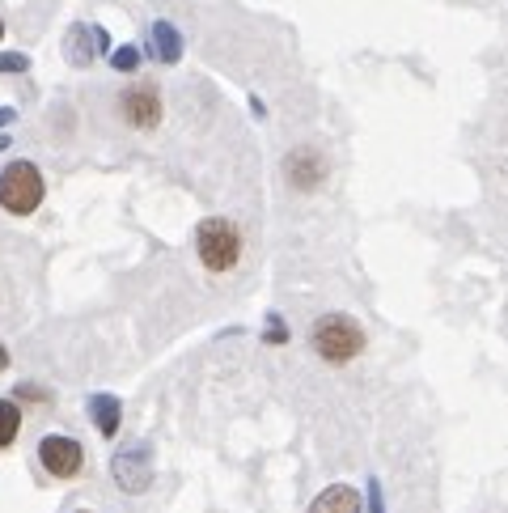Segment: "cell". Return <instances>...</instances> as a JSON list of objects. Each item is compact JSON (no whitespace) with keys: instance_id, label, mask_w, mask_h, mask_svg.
Segmentation results:
<instances>
[{"instance_id":"1","label":"cell","mask_w":508,"mask_h":513,"mask_svg":"<svg viewBox=\"0 0 508 513\" xmlns=\"http://www.w3.org/2000/svg\"><path fill=\"white\" fill-rule=\"evenodd\" d=\"M314 352L331 365H348L365 352V331L348 314H322L314 323Z\"/></svg>"},{"instance_id":"2","label":"cell","mask_w":508,"mask_h":513,"mask_svg":"<svg viewBox=\"0 0 508 513\" xmlns=\"http://www.w3.org/2000/svg\"><path fill=\"white\" fill-rule=\"evenodd\" d=\"M43 196H47V183L34 162H9L0 170V208L13 212V217H30L43 204Z\"/></svg>"},{"instance_id":"3","label":"cell","mask_w":508,"mask_h":513,"mask_svg":"<svg viewBox=\"0 0 508 513\" xmlns=\"http://www.w3.org/2000/svg\"><path fill=\"white\" fill-rule=\"evenodd\" d=\"M195 251H199V263H204L208 272H229L233 263L242 259L238 225L225 221V217H208L204 225L195 229Z\"/></svg>"},{"instance_id":"4","label":"cell","mask_w":508,"mask_h":513,"mask_svg":"<svg viewBox=\"0 0 508 513\" xmlns=\"http://www.w3.org/2000/svg\"><path fill=\"white\" fill-rule=\"evenodd\" d=\"M119 115L127 128H140V132H149L161 123V94H157V85L149 81H136V85H127V90L119 94Z\"/></svg>"},{"instance_id":"5","label":"cell","mask_w":508,"mask_h":513,"mask_svg":"<svg viewBox=\"0 0 508 513\" xmlns=\"http://www.w3.org/2000/svg\"><path fill=\"white\" fill-rule=\"evenodd\" d=\"M39 463L43 471H51L56 480H72V475H81L85 471V450H81V441L77 437H43L39 441Z\"/></svg>"},{"instance_id":"6","label":"cell","mask_w":508,"mask_h":513,"mask_svg":"<svg viewBox=\"0 0 508 513\" xmlns=\"http://www.w3.org/2000/svg\"><path fill=\"white\" fill-rule=\"evenodd\" d=\"M111 475L123 492H144L153 484V458H149V446H123L115 458H111Z\"/></svg>"},{"instance_id":"7","label":"cell","mask_w":508,"mask_h":513,"mask_svg":"<svg viewBox=\"0 0 508 513\" xmlns=\"http://www.w3.org/2000/svg\"><path fill=\"white\" fill-rule=\"evenodd\" d=\"M98 51H111V39H106L102 26H72L68 30V60L77 68H85Z\"/></svg>"},{"instance_id":"8","label":"cell","mask_w":508,"mask_h":513,"mask_svg":"<svg viewBox=\"0 0 508 513\" xmlns=\"http://www.w3.org/2000/svg\"><path fill=\"white\" fill-rule=\"evenodd\" d=\"M284 170H288V183L301 187V191H305V187H318V183H322V174H326L322 157H318L314 149H297V153H288Z\"/></svg>"},{"instance_id":"9","label":"cell","mask_w":508,"mask_h":513,"mask_svg":"<svg viewBox=\"0 0 508 513\" xmlns=\"http://www.w3.org/2000/svg\"><path fill=\"white\" fill-rule=\"evenodd\" d=\"M89 420H94V429L102 437H115L119 424H123V403L115 395H94L89 399Z\"/></svg>"},{"instance_id":"10","label":"cell","mask_w":508,"mask_h":513,"mask_svg":"<svg viewBox=\"0 0 508 513\" xmlns=\"http://www.w3.org/2000/svg\"><path fill=\"white\" fill-rule=\"evenodd\" d=\"M310 513H360V497L348 484H335V488H326L322 497L310 505Z\"/></svg>"},{"instance_id":"11","label":"cell","mask_w":508,"mask_h":513,"mask_svg":"<svg viewBox=\"0 0 508 513\" xmlns=\"http://www.w3.org/2000/svg\"><path fill=\"white\" fill-rule=\"evenodd\" d=\"M153 47L161 64H178L183 60V34H178L170 22H153Z\"/></svg>"},{"instance_id":"12","label":"cell","mask_w":508,"mask_h":513,"mask_svg":"<svg viewBox=\"0 0 508 513\" xmlns=\"http://www.w3.org/2000/svg\"><path fill=\"white\" fill-rule=\"evenodd\" d=\"M22 433V408L13 399H0V450H9Z\"/></svg>"},{"instance_id":"13","label":"cell","mask_w":508,"mask_h":513,"mask_svg":"<svg viewBox=\"0 0 508 513\" xmlns=\"http://www.w3.org/2000/svg\"><path fill=\"white\" fill-rule=\"evenodd\" d=\"M111 68H115V73H136V68H140V47H119L111 56Z\"/></svg>"},{"instance_id":"14","label":"cell","mask_w":508,"mask_h":513,"mask_svg":"<svg viewBox=\"0 0 508 513\" xmlns=\"http://www.w3.org/2000/svg\"><path fill=\"white\" fill-rule=\"evenodd\" d=\"M30 68V56L22 51H0V73H26Z\"/></svg>"},{"instance_id":"15","label":"cell","mask_w":508,"mask_h":513,"mask_svg":"<svg viewBox=\"0 0 508 513\" xmlns=\"http://www.w3.org/2000/svg\"><path fill=\"white\" fill-rule=\"evenodd\" d=\"M267 340H271V344H284V340H288V327L280 323L276 314H271V323H267Z\"/></svg>"},{"instance_id":"16","label":"cell","mask_w":508,"mask_h":513,"mask_svg":"<svg viewBox=\"0 0 508 513\" xmlns=\"http://www.w3.org/2000/svg\"><path fill=\"white\" fill-rule=\"evenodd\" d=\"M17 395H22V399H47V391H39V386H34V382L17 386Z\"/></svg>"},{"instance_id":"17","label":"cell","mask_w":508,"mask_h":513,"mask_svg":"<svg viewBox=\"0 0 508 513\" xmlns=\"http://www.w3.org/2000/svg\"><path fill=\"white\" fill-rule=\"evenodd\" d=\"M13 115H17L13 106H0V123H13Z\"/></svg>"},{"instance_id":"18","label":"cell","mask_w":508,"mask_h":513,"mask_svg":"<svg viewBox=\"0 0 508 513\" xmlns=\"http://www.w3.org/2000/svg\"><path fill=\"white\" fill-rule=\"evenodd\" d=\"M0 369H9V348L0 344Z\"/></svg>"},{"instance_id":"19","label":"cell","mask_w":508,"mask_h":513,"mask_svg":"<svg viewBox=\"0 0 508 513\" xmlns=\"http://www.w3.org/2000/svg\"><path fill=\"white\" fill-rule=\"evenodd\" d=\"M373 513H381V492H377V484H373Z\"/></svg>"},{"instance_id":"20","label":"cell","mask_w":508,"mask_h":513,"mask_svg":"<svg viewBox=\"0 0 508 513\" xmlns=\"http://www.w3.org/2000/svg\"><path fill=\"white\" fill-rule=\"evenodd\" d=\"M0 149H9V136H0Z\"/></svg>"},{"instance_id":"21","label":"cell","mask_w":508,"mask_h":513,"mask_svg":"<svg viewBox=\"0 0 508 513\" xmlns=\"http://www.w3.org/2000/svg\"><path fill=\"white\" fill-rule=\"evenodd\" d=\"M0 39H5V22H0Z\"/></svg>"}]
</instances>
